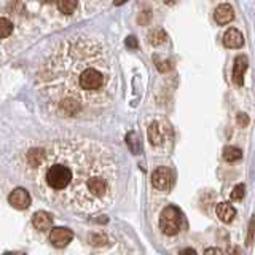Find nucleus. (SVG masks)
<instances>
[{
  "instance_id": "obj_1",
  "label": "nucleus",
  "mask_w": 255,
  "mask_h": 255,
  "mask_svg": "<svg viewBox=\"0 0 255 255\" xmlns=\"http://www.w3.org/2000/svg\"><path fill=\"white\" fill-rule=\"evenodd\" d=\"M22 159L24 172L43 198L62 209L99 212L117 196L118 166L101 142L56 139L27 150Z\"/></svg>"
},
{
  "instance_id": "obj_2",
  "label": "nucleus",
  "mask_w": 255,
  "mask_h": 255,
  "mask_svg": "<svg viewBox=\"0 0 255 255\" xmlns=\"http://www.w3.org/2000/svg\"><path fill=\"white\" fill-rule=\"evenodd\" d=\"M35 85L56 117H93L117 94L114 54L98 37H67L46 54Z\"/></svg>"
},
{
  "instance_id": "obj_3",
  "label": "nucleus",
  "mask_w": 255,
  "mask_h": 255,
  "mask_svg": "<svg viewBox=\"0 0 255 255\" xmlns=\"http://www.w3.org/2000/svg\"><path fill=\"white\" fill-rule=\"evenodd\" d=\"M182 227V214L177 207L169 206L161 212L159 215V228L164 235L167 236H174L180 231Z\"/></svg>"
},
{
  "instance_id": "obj_4",
  "label": "nucleus",
  "mask_w": 255,
  "mask_h": 255,
  "mask_svg": "<svg viewBox=\"0 0 255 255\" xmlns=\"http://www.w3.org/2000/svg\"><path fill=\"white\" fill-rule=\"evenodd\" d=\"M172 182H174V174L169 167H156L151 174V183H153V187L156 190H161V191H166L172 187Z\"/></svg>"
},
{
  "instance_id": "obj_5",
  "label": "nucleus",
  "mask_w": 255,
  "mask_h": 255,
  "mask_svg": "<svg viewBox=\"0 0 255 255\" xmlns=\"http://www.w3.org/2000/svg\"><path fill=\"white\" fill-rule=\"evenodd\" d=\"M72 239H74V233L69 228H53L50 231V241L56 247H66Z\"/></svg>"
},
{
  "instance_id": "obj_6",
  "label": "nucleus",
  "mask_w": 255,
  "mask_h": 255,
  "mask_svg": "<svg viewBox=\"0 0 255 255\" xmlns=\"http://www.w3.org/2000/svg\"><path fill=\"white\" fill-rule=\"evenodd\" d=\"M8 199H10V204L19 211L27 209L30 206V195L27 193V190H24V188H14Z\"/></svg>"
},
{
  "instance_id": "obj_7",
  "label": "nucleus",
  "mask_w": 255,
  "mask_h": 255,
  "mask_svg": "<svg viewBox=\"0 0 255 255\" xmlns=\"http://www.w3.org/2000/svg\"><path fill=\"white\" fill-rule=\"evenodd\" d=\"M223 45L227 48H231V50H235V48H241L244 45V35L239 32L238 29H228L225 34H223Z\"/></svg>"
},
{
  "instance_id": "obj_8",
  "label": "nucleus",
  "mask_w": 255,
  "mask_h": 255,
  "mask_svg": "<svg viewBox=\"0 0 255 255\" xmlns=\"http://www.w3.org/2000/svg\"><path fill=\"white\" fill-rule=\"evenodd\" d=\"M214 18L215 21H217L220 26H225V24L231 22L235 18V11L233 8H231V5L228 3H222L219 5L217 8H215V13H214Z\"/></svg>"
},
{
  "instance_id": "obj_9",
  "label": "nucleus",
  "mask_w": 255,
  "mask_h": 255,
  "mask_svg": "<svg viewBox=\"0 0 255 255\" xmlns=\"http://www.w3.org/2000/svg\"><path fill=\"white\" fill-rule=\"evenodd\" d=\"M247 70V58L246 56H238L235 59V66H233V82L238 86L244 85V74Z\"/></svg>"
},
{
  "instance_id": "obj_10",
  "label": "nucleus",
  "mask_w": 255,
  "mask_h": 255,
  "mask_svg": "<svg viewBox=\"0 0 255 255\" xmlns=\"http://www.w3.org/2000/svg\"><path fill=\"white\" fill-rule=\"evenodd\" d=\"M32 223H34V227L38 231H48V228H50L53 223V217H51V214H48L45 211H38L34 214V217H32Z\"/></svg>"
},
{
  "instance_id": "obj_11",
  "label": "nucleus",
  "mask_w": 255,
  "mask_h": 255,
  "mask_svg": "<svg viewBox=\"0 0 255 255\" xmlns=\"http://www.w3.org/2000/svg\"><path fill=\"white\" fill-rule=\"evenodd\" d=\"M148 139L153 145H163L164 142V129L161 128V123L159 122H153L148 126Z\"/></svg>"
},
{
  "instance_id": "obj_12",
  "label": "nucleus",
  "mask_w": 255,
  "mask_h": 255,
  "mask_svg": "<svg viewBox=\"0 0 255 255\" xmlns=\"http://www.w3.org/2000/svg\"><path fill=\"white\" fill-rule=\"evenodd\" d=\"M215 212H217V217L225 223L233 222V219L236 217V209L231 206V203H220Z\"/></svg>"
},
{
  "instance_id": "obj_13",
  "label": "nucleus",
  "mask_w": 255,
  "mask_h": 255,
  "mask_svg": "<svg viewBox=\"0 0 255 255\" xmlns=\"http://www.w3.org/2000/svg\"><path fill=\"white\" fill-rule=\"evenodd\" d=\"M241 156H243V151L238 147H227L225 150H223V158H225V161H228V163L239 161Z\"/></svg>"
},
{
  "instance_id": "obj_14",
  "label": "nucleus",
  "mask_w": 255,
  "mask_h": 255,
  "mask_svg": "<svg viewBox=\"0 0 255 255\" xmlns=\"http://www.w3.org/2000/svg\"><path fill=\"white\" fill-rule=\"evenodd\" d=\"M58 2V10L64 14H72L77 8L78 0H56Z\"/></svg>"
},
{
  "instance_id": "obj_15",
  "label": "nucleus",
  "mask_w": 255,
  "mask_h": 255,
  "mask_svg": "<svg viewBox=\"0 0 255 255\" xmlns=\"http://www.w3.org/2000/svg\"><path fill=\"white\" fill-rule=\"evenodd\" d=\"M13 26L6 18H0V38H6L11 34Z\"/></svg>"
},
{
  "instance_id": "obj_16",
  "label": "nucleus",
  "mask_w": 255,
  "mask_h": 255,
  "mask_svg": "<svg viewBox=\"0 0 255 255\" xmlns=\"http://www.w3.org/2000/svg\"><path fill=\"white\" fill-rule=\"evenodd\" d=\"M246 195V187L243 185V183H238V185L231 190V201H241V199L244 198Z\"/></svg>"
},
{
  "instance_id": "obj_17",
  "label": "nucleus",
  "mask_w": 255,
  "mask_h": 255,
  "mask_svg": "<svg viewBox=\"0 0 255 255\" xmlns=\"http://www.w3.org/2000/svg\"><path fill=\"white\" fill-rule=\"evenodd\" d=\"M126 140H128V143H129L132 153H139V151H140V145H139L140 140H139V137H135V140H131L129 137H126Z\"/></svg>"
},
{
  "instance_id": "obj_18",
  "label": "nucleus",
  "mask_w": 255,
  "mask_h": 255,
  "mask_svg": "<svg viewBox=\"0 0 255 255\" xmlns=\"http://www.w3.org/2000/svg\"><path fill=\"white\" fill-rule=\"evenodd\" d=\"M238 125L241 128L247 126L249 125V117H247L246 114H238Z\"/></svg>"
},
{
  "instance_id": "obj_19",
  "label": "nucleus",
  "mask_w": 255,
  "mask_h": 255,
  "mask_svg": "<svg viewBox=\"0 0 255 255\" xmlns=\"http://www.w3.org/2000/svg\"><path fill=\"white\" fill-rule=\"evenodd\" d=\"M204 255H225V254H223V251L219 249V247H211V249H207L204 252Z\"/></svg>"
},
{
  "instance_id": "obj_20",
  "label": "nucleus",
  "mask_w": 255,
  "mask_h": 255,
  "mask_svg": "<svg viewBox=\"0 0 255 255\" xmlns=\"http://www.w3.org/2000/svg\"><path fill=\"white\" fill-rule=\"evenodd\" d=\"M180 255H196V251L191 249V247H187V249L180 251Z\"/></svg>"
},
{
  "instance_id": "obj_21",
  "label": "nucleus",
  "mask_w": 255,
  "mask_h": 255,
  "mask_svg": "<svg viewBox=\"0 0 255 255\" xmlns=\"http://www.w3.org/2000/svg\"><path fill=\"white\" fill-rule=\"evenodd\" d=\"M126 43H128V46H131V48H134V46H137V43H135V40H134V37H129L126 40Z\"/></svg>"
},
{
  "instance_id": "obj_22",
  "label": "nucleus",
  "mask_w": 255,
  "mask_h": 255,
  "mask_svg": "<svg viewBox=\"0 0 255 255\" xmlns=\"http://www.w3.org/2000/svg\"><path fill=\"white\" fill-rule=\"evenodd\" d=\"M252 238H254V220L251 222V230H249V241H247V243H252Z\"/></svg>"
},
{
  "instance_id": "obj_23",
  "label": "nucleus",
  "mask_w": 255,
  "mask_h": 255,
  "mask_svg": "<svg viewBox=\"0 0 255 255\" xmlns=\"http://www.w3.org/2000/svg\"><path fill=\"white\" fill-rule=\"evenodd\" d=\"M125 2H128V0H114V3H115L117 6H120V5H123Z\"/></svg>"
},
{
  "instance_id": "obj_24",
  "label": "nucleus",
  "mask_w": 255,
  "mask_h": 255,
  "mask_svg": "<svg viewBox=\"0 0 255 255\" xmlns=\"http://www.w3.org/2000/svg\"><path fill=\"white\" fill-rule=\"evenodd\" d=\"M3 255H19V254H14V252H6V254H3Z\"/></svg>"
},
{
  "instance_id": "obj_25",
  "label": "nucleus",
  "mask_w": 255,
  "mask_h": 255,
  "mask_svg": "<svg viewBox=\"0 0 255 255\" xmlns=\"http://www.w3.org/2000/svg\"><path fill=\"white\" fill-rule=\"evenodd\" d=\"M164 2H166V3H174L175 0H164Z\"/></svg>"
},
{
  "instance_id": "obj_26",
  "label": "nucleus",
  "mask_w": 255,
  "mask_h": 255,
  "mask_svg": "<svg viewBox=\"0 0 255 255\" xmlns=\"http://www.w3.org/2000/svg\"><path fill=\"white\" fill-rule=\"evenodd\" d=\"M45 3H51V2H54V0H43Z\"/></svg>"
}]
</instances>
